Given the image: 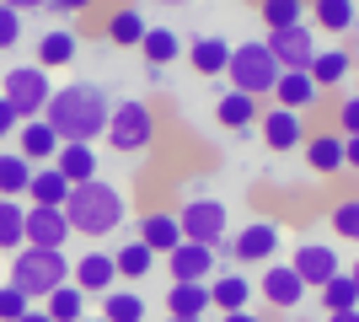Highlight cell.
<instances>
[{"mask_svg":"<svg viewBox=\"0 0 359 322\" xmlns=\"http://www.w3.org/2000/svg\"><path fill=\"white\" fill-rule=\"evenodd\" d=\"M43 119L54 123V135L65 145H91L97 135H107V119H113V97L91 81H70L54 92V102L43 107Z\"/></svg>","mask_w":359,"mask_h":322,"instance_id":"1","label":"cell"},{"mask_svg":"<svg viewBox=\"0 0 359 322\" xmlns=\"http://www.w3.org/2000/svg\"><path fill=\"white\" fill-rule=\"evenodd\" d=\"M65 215H70L75 236L102 242V236H113V231L123 226V194L107 183V177H91V183L70 188V204H65Z\"/></svg>","mask_w":359,"mask_h":322,"instance_id":"2","label":"cell"},{"mask_svg":"<svg viewBox=\"0 0 359 322\" xmlns=\"http://www.w3.org/2000/svg\"><path fill=\"white\" fill-rule=\"evenodd\" d=\"M70 274H75V263L65 258V253H43V247H22V253H11V285L27 295L32 307H43L60 285H70Z\"/></svg>","mask_w":359,"mask_h":322,"instance_id":"3","label":"cell"},{"mask_svg":"<svg viewBox=\"0 0 359 322\" xmlns=\"http://www.w3.org/2000/svg\"><path fill=\"white\" fill-rule=\"evenodd\" d=\"M231 92H247V97H273V86H279V60L269 54V43L257 38V43H236L231 48Z\"/></svg>","mask_w":359,"mask_h":322,"instance_id":"4","label":"cell"},{"mask_svg":"<svg viewBox=\"0 0 359 322\" xmlns=\"http://www.w3.org/2000/svg\"><path fill=\"white\" fill-rule=\"evenodd\" d=\"M0 97L22 113V123L27 119H43V107L54 102V81H48V70L38 60L32 65H11L6 70V81H0Z\"/></svg>","mask_w":359,"mask_h":322,"instance_id":"5","label":"cell"},{"mask_svg":"<svg viewBox=\"0 0 359 322\" xmlns=\"http://www.w3.org/2000/svg\"><path fill=\"white\" fill-rule=\"evenodd\" d=\"M107 145L118 156H140L156 145V113L150 102H113V119H107Z\"/></svg>","mask_w":359,"mask_h":322,"instance_id":"6","label":"cell"},{"mask_svg":"<svg viewBox=\"0 0 359 322\" xmlns=\"http://www.w3.org/2000/svg\"><path fill=\"white\" fill-rule=\"evenodd\" d=\"M279 242H285V226H279V220H247V226L225 242V258L241 263V269H269V263H279Z\"/></svg>","mask_w":359,"mask_h":322,"instance_id":"7","label":"cell"},{"mask_svg":"<svg viewBox=\"0 0 359 322\" xmlns=\"http://www.w3.org/2000/svg\"><path fill=\"white\" fill-rule=\"evenodd\" d=\"M177 220H182V236H188V242H204V247H215V253H225V242H231V210H225L220 199L198 194V199H188L177 210Z\"/></svg>","mask_w":359,"mask_h":322,"instance_id":"8","label":"cell"},{"mask_svg":"<svg viewBox=\"0 0 359 322\" xmlns=\"http://www.w3.org/2000/svg\"><path fill=\"white\" fill-rule=\"evenodd\" d=\"M257 135H263V145H269L273 156L279 151H300L306 140H311V129H306V113H290V107H263V119H257Z\"/></svg>","mask_w":359,"mask_h":322,"instance_id":"9","label":"cell"},{"mask_svg":"<svg viewBox=\"0 0 359 322\" xmlns=\"http://www.w3.org/2000/svg\"><path fill=\"white\" fill-rule=\"evenodd\" d=\"M290 269H295L300 279H306V290H322L332 274H344V263H338V247L332 242H300L295 253H290Z\"/></svg>","mask_w":359,"mask_h":322,"instance_id":"10","label":"cell"},{"mask_svg":"<svg viewBox=\"0 0 359 322\" xmlns=\"http://www.w3.org/2000/svg\"><path fill=\"white\" fill-rule=\"evenodd\" d=\"M269 43V54L279 60V70H311L316 65V32L300 22V27H279L263 38Z\"/></svg>","mask_w":359,"mask_h":322,"instance_id":"11","label":"cell"},{"mask_svg":"<svg viewBox=\"0 0 359 322\" xmlns=\"http://www.w3.org/2000/svg\"><path fill=\"white\" fill-rule=\"evenodd\" d=\"M257 295H263L269 311H295L300 301H306V279H300L290 263H269L263 279H257Z\"/></svg>","mask_w":359,"mask_h":322,"instance_id":"12","label":"cell"},{"mask_svg":"<svg viewBox=\"0 0 359 322\" xmlns=\"http://www.w3.org/2000/svg\"><path fill=\"white\" fill-rule=\"evenodd\" d=\"M75 236L70 215L65 210H43V204H27V247H43V253H65V242Z\"/></svg>","mask_w":359,"mask_h":322,"instance_id":"13","label":"cell"},{"mask_svg":"<svg viewBox=\"0 0 359 322\" xmlns=\"http://www.w3.org/2000/svg\"><path fill=\"white\" fill-rule=\"evenodd\" d=\"M70 285H81L86 295H107V290H118V263H113V253H102V247L81 253V258H75Z\"/></svg>","mask_w":359,"mask_h":322,"instance_id":"14","label":"cell"},{"mask_svg":"<svg viewBox=\"0 0 359 322\" xmlns=\"http://www.w3.org/2000/svg\"><path fill=\"white\" fill-rule=\"evenodd\" d=\"M166 274L172 279H204L210 285L215 274H220V253L204 242H182L177 253H166Z\"/></svg>","mask_w":359,"mask_h":322,"instance_id":"15","label":"cell"},{"mask_svg":"<svg viewBox=\"0 0 359 322\" xmlns=\"http://www.w3.org/2000/svg\"><path fill=\"white\" fill-rule=\"evenodd\" d=\"M140 242L156 253V258H166V253H177L188 236H182V220L177 210H145L140 215Z\"/></svg>","mask_w":359,"mask_h":322,"instance_id":"16","label":"cell"},{"mask_svg":"<svg viewBox=\"0 0 359 322\" xmlns=\"http://www.w3.org/2000/svg\"><path fill=\"white\" fill-rule=\"evenodd\" d=\"M60 145H65V140L54 135V123H48V119H27L22 129H16V151L27 156L32 167H54Z\"/></svg>","mask_w":359,"mask_h":322,"instance_id":"17","label":"cell"},{"mask_svg":"<svg viewBox=\"0 0 359 322\" xmlns=\"http://www.w3.org/2000/svg\"><path fill=\"white\" fill-rule=\"evenodd\" d=\"M344 145L348 140L338 135V129H316V135L300 145V156H306V167H311L316 177H338V172H344Z\"/></svg>","mask_w":359,"mask_h":322,"instance_id":"18","label":"cell"},{"mask_svg":"<svg viewBox=\"0 0 359 322\" xmlns=\"http://www.w3.org/2000/svg\"><path fill=\"white\" fill-rule=\"evenodd\" d=\"M210 285L204 279H172L166 285V317H210Z\"/></svg>","mask_w":359,"mask_h":322,"instance_id":"19","label":"cell"},{"mask_svg":"<svg viewBox=\"0 0 359 322\" xmlns=\"http://www.w3.org/2000/svg\"><path fill=\"white\" fill-rule=\"evenodd\" d=\"M252 295H257V285L247 274H231V269H225V274L210 279V301H215L220 317H231V311H252Z\"/></svg>","mask_w":359,"mask_h":322,"instance_id":"20","label":"cell"},{"mask_svg":"<svg viewBox=\"0 0 359 322\" xmlns=\"http://www.w3.org/2000/svg\"><path fill=\"white\" fill-rule=\"evenodd\" d=\"M322 102V86L311 81V70H285L279 86H273V107H290V113H306V107Z\"/></svg>","mask_w":359,"mask_h":322,"instance_id":"21","label":"cell"},{"mask_svg":"<svg viewBox=\"0 0 359 322\" xmlns=\"http://www.w3.org/2000/svg\"><path fill=\"white\" fill-rule=\"evenodd\" d=\"M145 32H150V22H145L140 6H118V11L102 22V38L113 48H140V43H145Z\"/></svg>","mask_w":359,"mask_h":322,"instance_id":"22","label":"cell"},{"mask_svg":"<svg viewBox=\"0 0 359 322\" xmlns=\"http://www.w3.org/2000/svg\"><path fill=\"white\" fill-rule=\"evenodd\" d=\"M188 65H194V76H225V70H231V43H225V38H194V43H188Z\"/></svg>","mask_w":359,"mask_h":322,"instance_id":"23","label":"cell"},{"mask_svg":"<svg viewBox=\"0 0 359 322\" xmlns=\"http://www.w3.org/2000/svg\"><path fill=\"white\" fill-rule=\"evenodd\" d=\"M215 119H220L225 129H252V123L263 119V102H257V97H247V92H231V86H225L220 102H215Z\"/></svg>","mask_w":359,"mask_h":322,"instance_id":"24","label":"cell"},{"mask_svg":"<svg viewBox=\"0 0 359 322\" xmlns=\"http://www.w3.org/2000/svg\"><path fill=\"white\" fill-rule=\"evenodd\" d=\"M27 204H43V210H65L70 204V183H65L60 167H38L27 183Z\"/></svg>","mask_w":359,"mask_h":322,"instance_id":"25","label":"cell"},{"mask_svg":"<svg viewBox=\"0 0 359 322\" xmlns=\"http://www.w3.org/2000/svg\"><path fill=\"white\" fill-rule=\"evenodd\" d=\"M354 76V54L348 48H316V65H311V81L322 86V92H332V86H344V81Z\"/></svg>","mask_w":359,"mask_h":322,"instance_id":"26","label":"cell"},{"mask_svg":"<svg viewBox=\"0 0 359 322\" xmlns=\"http://www.w3.org/2000/svg\"><path fill=\"white\" fill-rule=\"evenodd\" d=\"M75 54H81V38H75L70 27H48L43 38H38V65H43V70L75 65Z\"/></svg>","mask_w":359,"mask_h":322,"instance_id":"27","label":"cell"},{"mask_svg":"<svg viewBox=\"0 0 359 322\" xmlns=\"http://www.w3.org/2000/svg\"><path fill=\"white\" fill-rule=\"evenodd\" d=\"M311 16H316L322 32L344 38V32H354V22H359V0H311Z\"/></svg>","mask_w":359,"mask_h":322,"instance_id":"28","label":"cell"},{"mask_svg":"<svg viewBox=\"0 0 359 322\" xmlns=\"http://www.w3.org/2000/svg\"><path fill=\"white\" fill-rule=\"evenodd\" d=\"M32 161L22 151H0V199H27V183H32Z\"/></svg>","mask_w":359,"mask_h":322,"instance_id":"29","label":"cell"},{"mask_svg":"<svg viewBox=\"0 0 359 322\" xmlns=\"http://www.w3.org/2000/svg\"><path fill=\"white\" fill-rule=\"evenodd\" d=\"M27 247V199H0V253Z\"/></svg>","mask_w":359,"mask_h":322,"instance_id":"30","label":"cell"},{"mask_svg":"<svg viewBox=\"0 0 359 322\" xmlns=\"http://www.w3.org/2000/svg\"><path fill=\"white\" fill-rule=\"evenodd\" d=\"M54 167L65 172V183H70V188H81V183L97 177V151H91V145H60Z\"/></svg>","mask_w":359,"mask_h":322,"instance_id":"31","label":"cell"},{"mask_svg":"<svg viewBox=\"0 0 359 322\" xmlns=\"http://www.w3.org/2000/svg\"><path fill=\"white\" fill-rule=\"evenodd\" d=\"M140 54H145L150 70H166L172 60H182V38L172 27H150L145 32V43H140Z\"/></svg>","mask_w":359,"mask_h":322,"instance_id":"32","label":"cell"},{"mask_svg":"<svg viewBox=\"0 0 359 322\" xmlns=\"http://www.w3.org/2000/svg\"><path fill=\"white\" fill-rule=\"evenodd\" d=\"M257 16H263V27H269V32L300 27V22L311 16V0H257Z\"/></svg>","mask_w":359,"mask_h":322,"instance_id":"33","label":"cell"},{"mask_svg":"<svg viewBox=\"0 0 359 322\" xmlns=\"http://www.w3.org/2000/svg\"><path fill=\"white\" fill-rule=\"evenodd\" d=\"M113 263H118V279H129V285H135V279L156 274V263H161V258H156V253H150V247L135 236V242H123L118 253H113Z\"/></svg>","mask_w":359,"mask_h":322,"instance_id":"34","label":"cell"},{"mask_svg":"<svg viewBox=\"0 0 359 322\" xmlns=\"http://www.w3.org/2000/svg\"><path fill=\"white\" fill-rule=\"evenodd\" d=\"M43 311L54 322H86V290H81V285H60V290L43 301Z\"/></svg>","mask_w":359,"mask_h":322,"instance_id":"35","label":"cell"},{"mask_svg":"<svg viewBox=\"0 0 359 322\" xmlns=\"http://www.w3.org/2000/svg\"><path fill=\"white\" fill-rule=\"evenodd\" d=\"M316 301H322V311H354L359 307V285H354V274H332L322 290H316Z\"/></svg>","mask_w":359,"mask_h":322,"instance_id":"36","label":"cell"},{"mask_svg":"<svg viewBox=\"0 0 359 322\" xmlns=\"http://www.w3.org/2000/svg\"><path fill=\"white\" fill-rule=\"evenodd\" d=\"M102 317L107 322H145V295L140 290H107L102 295Z\"/></svg>","mask_w":359,"mask_h":322,"instance_id":"37","label":"cell"},{"mask_svg":"<svg viewBox=\"0 0 359 322\" xmlns=\"http://www.w3.org/2000/svg\"><path fill=\"white\" fill-rule=\"evenodd\" d=\"M327 226L338 231L344 242L359 247V199H338V204H332V215H327Z\"/></svg>","mask_w":359,"mask_h":322,"instance_id":"38","label":"cell"},{"mask_svg":"<svg viewBox=\"0 0 359 322\" xmlns=\"http://www.w3.org/2000/svg\"><path fill=\"white\" fill-rule=\"evenodd\" d=\"M332 129H338L344 140H359V92H348L344 102L332 107Z\"/></svg>","mask_w":359,"mask_h":322,"instance_id":"39","label":"cell"},{"mask_svg":"<svg viewBox=\"0 0 359 322\" xmlns=\"http://www.w3.org/2000/svg\"><path fill=\"white\" fill-rule=\"evenodd\" d=\"M22 32H27V16L11 11V6H0V54H11L22 43Z\"/></svg>","mask_w":359,"mask_h":322,"instance_id":"40","label":"cell"},{"mask_svg":"<svg viewBox=\"0 0 359 322\" xmlns=\"http://www.w3.org/2000/svg\"><path fill=\"white\" fill-rule=\"evenodd\" d=\"M27 311H32V301H27L22 290H16L11 279H6V285H0V322H22Z\"/></svg>","mask_w":359,"mask_h":322,"instance_id":"41","label":"cell"},{"mask_svg":"<svg viewBox=\"0 0 359 322\" xmlns=\"http://www.w3.org/2000/svg\"><path fill=\"white\" fill-rule=\"evenodd\" d=\"M102 0H48V11L54 16H86V11H97Z\"/></svg>","mask_w":359,"mask_h":322,"instance_id":"42","label":"cell"},{"mask_svg":"<svg viewBox=\"0 0 359 322\" xmlns=\"http://www.w3.org/2000/svg\"><path fill=\"white\" fill-rule=\"evenodd\" d=\"M16 129H22V113H16V107L6 102V97H0V145H6V140H11Z\"/></svg>","mask_w":359,"mask_h":322,"instance_id":"43","label":"cell"},{"mask_svg":"<svg viewBox=\"0 0 359 322\" xmlns=\"http://www.w3.org/2000/svg\"><path fill=\"white\" fill-rule=\"evenodd\" d=\"M344 172H359V140H348V145H344Z\"/></svg>","mask_w":359,"mask_h":322,"instance_id":"44","label":"cell"},{"mask_svg":"<svg viewBox=\"0 0 359 322\" xmlns=\"http://www.w3.org/2000/svg\"><path fill=\"white\" fill-rule=\"evenodd\" d=\"M0 6H11V11H43L48 0H0Z\"/></svg>","mask_w":359,"mask_h":322,"instance_id":"45","label":"cell"},{"mask_svg":"<svg viewBox=\"0 0 359 322\" xmlns=\"http://www.w3.org/2000/svg\"><path fill=\"white\" fill-rule=\"evenodd\" d=\"M220 322H269V317H257V311H231V317H220Z\"/></svg>","mask_w":359,"mask_h":322,"instance_id":"46","label":"cell"},{"mask_svg":"<svg viewBox=\"0 0 359 322\" xmlns=\"http://www.w3.org/2000/svg\"><path fill=\"white\" fill-rule=\"evenodd\" d=\"M327 322H359V307L354 311H327Z\"/></svg>","mask_w":359,"mask_h":322,"instance_id":"47","label":"cell"},{"mask_svg":"<svg viewBox=\"0 0 359 322\" xmlns=\"http://www.w3.org/2000/svg\"><path fill=\"white\" fill-rule=\"evenodd\" d=\"M22 322H54V317H48L43 307H32V311H27V317H22Z\"/></svg>","mask_w":359,"mask_h":322,"instance_id":"48","label":"cell"},{"mask_svg":"<svg viewBox=\"0 0 359 322\" xmlns=\"http://www.w3.org/2000/svg\"><path fill=\"white\" fill-rule=\"evenodd\" d=\"M166 322H204V317H166Z\"/></svg>","mask_w":359,"mask_h":322,"instance_id":"49","label":"cell"},{"mask_svg":"<svg viewBox=\"0 0 359 322\" xmlns=\"http://www.w3.org/2000/svg\"><path fill=\"white\" fill-rule=\"evenodd\" d=\"M348 274H354V285H359V258H354V269H348Z\"/></svg>","mask_w":359,"mask_h":322,"instance_id":"50","label":"cell"},{"mask_svg":"<svg viewBox=\"0 0 359 322\" xmlns=\"http://www.w3.org/2000/svg\"><path fill=\"white\" fill-rule=\"evenodd\" d=\"M156 6H182V0H156Z\"/></svg>","mask_w":359,"mask_h":322,"instance_id":"51","label":"cell"},{"mask_svg":"<svg viewBox=\"0 0 359 322\" xmlns=\"http://www.w3.org/2000/svg\"><path fill=\"white\" fill-rule=\"evenodd\" d=\"M86 322H107V317H86Z\"/></svg>","mask_w":359,"mask_h":322,"instance_id":"52","label":"cell"},{"mask_svg":"<svg viewBox=\"0 0 359 322\" xmlns=\"http://www.w3.org/2000/svg\"><path fill=\"white\" fill-rule=\"evenodd\" d=\"M354 81H359V65H354Z\"/></svg>","mask_w":359,"mask_h":322,"instance_id":"53","label":"cell"}]
</instances>
